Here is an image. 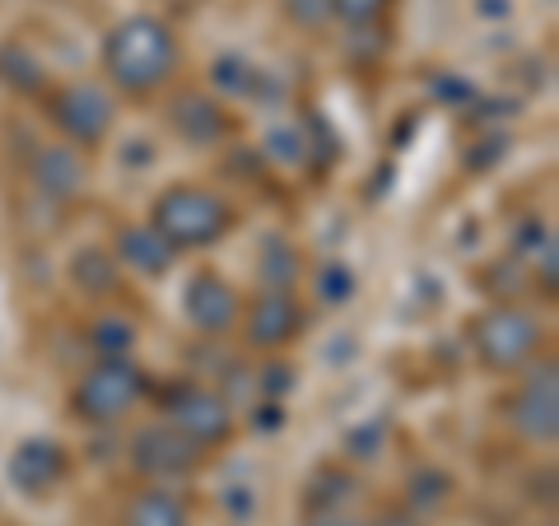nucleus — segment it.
Masks as SVG:
<instances>
[{"mask_svg": "<svg viewBox=\"0 0 559 526\" xmlns=\"http://www.w3.org/2000/svg\"><path fill=\"white\" fill-rule=\"evenodd\" d=\"M182 65V47L159 14H131L108 28L103 38V75L112 89L131 94V98H150L178 75Z\"/></svg>", "mask_w": 559, "mask_h": 526, "instance_id": "1", "label": "nucleus"}, {"mask_svg": "<svg viewBox=\"0 0 559 526\" xmlns=\"http://www.w3.org/2000/svg\"><path fill=\"white\" fill-rule=\"evenodd\" d=\"M150 224L159 229L178 252H197V248H215V242L234 229V205L210 187L197 182H178L168 187L150 210Z\"/></svg>", "mask_w": 559, "mask_h": 526, "instance_id": "2", "label": "nucleus"}, {"mask_svg": "<svg viewBox=\"0 0 559 526\" xmlns=\"http://www.w3.org/2000/svg\"><path fill=\"white\" fill-rule=\"evenodd\" d=\"M471 345H476V359L489 373H518V368H527L540 355L546 326H540L527 308L495 303L471 322Z\"/></svg>", "mask_w": 559, "mask_h": 526, "instance_id": "3", "label": "nucleus"}, {"mask_svg": "<svg viewBox=\"0 0 559 526\" xmlns=\"http://www.w3.org/2000/svg\"><path fill=\"white\" fill-rule=\"evenodd\" d=\"M150 382L145 373L127 359H98L80 373L75 392H70V410H75V419H84V425H121L140 401H145Z\"/></svg>", "mask_w": 559, "mask_h": 526, "instance_id": "4", "label": "nucleus"}, {"mask_svg": "<svg viewBox=\"0 0 559 526\" xmlns=\"http://www.w3.org/2000/svg\"><path fill=\"white\" fill-rule=\"evenodd\" d=\"M47 121L57 127L70 145L98 150L117 121V98L94 80H70L47 94Z\"/></svg>", "mask_w": 559, "mask_h": 526, "instance_id": "5", "label": "nucleus"}, {"mask_svg": "<svg viewBox=\"0 0 559 526\" xmlns=\"http://www.w3.org/2000/svg\"><path fill=\"white\" fill-rule=\"evenodd\" d=\"M503 419L509 429L532 447H555L559 438V368L555 363H532L522 373L518 392L503 401Z\"/></svg>", "mask_w": 559, "mask_h": 526, "instance_id": "6", "label": "nucleus"}, {"mask_svg": "<svg viewBox=\"0 0 559 526\" xmlns=\"http://www.w3.org/2000/svg\"><path fill=\"white\" fill-rule=\"evenodd\" d=\"M164 419L178 433H187L197 447H219L234 433V406L219 392L201 387V382H178L164 392Z\"/></svg>", "mask_w": 559, "mask_h": 526, "instance_id": "7", "label": "nucleus"}, {"mask_svg": "<svg viewBox=\"0 0 559 526\" xmlns=\"http://www.w3.org/2000/svg\"><path fill=\"white\" fill-rule=\"evenodd\" d=\"M127 457L145 480H182L191 470H201L205 447H197L187 433H178L168 419H159V425H145L131 433Z\"/></svg>", "mask_w": 559, "mask_h": 526, "instance_id": "8", "label": "nucleus"}, {"mask_svg": "<svg viewBox=\"0 0 559 526\" xmlns=\"http://www.w3.org/2000/svg\"><path fill=\"white\" fill-rule=\"evenodd\" d=\"M304 331V303L294 298V289H261L248 312H242V340L261 355L285 349Z\"/></svg>", "mask_w": 559, "mask_h": 526, "instance_id": "9", "label": "nucleus"}, {"mask_svg": "<svg viewBox=\"0 0 559 526\" xmlns=\"http://www.w3.org/2000/svg\"><path fill=\"white\" fill-rule=\"evenodd\" d=\"M168 131L187 140V145L197 150H210V145H224L234 131L229 112H224V103L205 89H173L168 94Z\"/></svg>", "mask_w": 559, "mask_h": 526, "instance_id": "10", "label": "nucleus"}, {"mask_svg": "<svg viewBox=\"0 0 559 526\" xmlns=\"http://www.w3.org/2000/svg\"><path fill=\"white\" fill-rule=\"evenodd\" d=\"M28 178L47 201L66 205V201H80L84 187H90V159H84V150L70 145V140H61V145H43L28 159Z\"/></svg>", "mask_w": 559, "mask_h": 526, "instance_id": "11", "label": "nucleus"}, {"mask_svg": "<svg viewBox=\"0 0 559 526\" xmlns=\"http://www.w3.org/2000/svg\"><path fill=\"white\" fill-rule=\"evenodd\" d=\"M187 318L201 336H229V331L238 326V318H242V298L224 275L201 271L187 285Z\"/></svg>", "mask_w": 559, "mask_h": 526, "instance_id": "12", "label": "nucleus"}, {"mask_svg": "<svg viewBox=\"0 0 559 526\" xmlns=\"http://www.w3.org/2000/svg\"><path fill=\"white\" fill-rule=\"evenodd\" d=\"M5 470H10L14 489H24V494L43 499V494H51V489L66 485L70 462H66L61 443H51V438H24V443L10 452Z\"/></svg>", "mask_w": 559, "mask_h": 526, "instance_id": "13", "label": "nucleus"}, {"mask_svg": "<svg viewBox=\"0 0 559 526\" xmlns=\"http://www.w3.org/2000/svg\"><path fill=\"white\" fill-rule=\"evenodd\" d=\"M112 256H117V266L121 271H135V275H145V279H159L173 271V261H178V248L154 229V224H121L117 238H112Z\"/></svg>", "mask_w": 559, "mask_h": 526, "instance_id": "14", "label": "nucleus"}, {"mask_svg": "<svg viewBox=\"0 0 559 526\" xmlns=\"http://www.w3.org/2000/svg\"><path fill=\"white\" fill-rule=\"evenodd\" d=\"M121 526H191V513L168 489H140L121 513Z\"/></svg>", "mask_w": 559, "mask_h": 526, "instance_id": "15", "label": "nucleus"}, {"mask_svg": "<svg viewBox=\"0 0 559 526\" xmlns=\"http://www.w3.org/2000/svg\"><path fill=\"white\" fill-rule=\"evenodd\" d=\"M355 499H359V480L349 476L345 466H322L318 476H312V485H308L304 507H308V517L312 513H345Z\"/></svg>", "mask_w": 559, "mask_h": 526, "instance_id": "16", "label": "nucleus"}, {"mask_svg": "<svg viewBox=\"0 0 559 526\" xmlns=\"http://www.w3.org/2000/svg\"><path fill=\"white\" fill-rule=\"evenodd\" d=\"M70 279H75V289H84L90 298H103V294H117L121 266H117L112 252L84 248V252H75V261H70Z\"/></svg>", "mask_w": 559, "mask_h": 526, "instance_id": "17", "label": "nucleus"}, {"mask_svg": "<svg viewBox=\"0 0 559 526\" xmlns=\"http://www.w3.org/2000/svg\"><path fill=\"white\" fill-rule=\"evenodd\" d=\"M90 345H94L98 359H127L131 345H135V322L131 318H117V312H108V318H94Z\"/></svg>", "mask_w": 559, "mask_h": 526, "instance_id": "18", "label": "nucleus"}, {"mask_svg": "<svg viewBox=\"0 0 559 526\" xmlns=\"http://www.w3.org/2000/svg\"><path fill=\"white\" fill-rule=\"evenodd\" d=\"M299 271H304V266H299V252H294L289 242L271 238V242H266V252H261V266H257L261 289H294Z\"/></svg>", "mask_w": 559, "mask_h": 526, "instance_id": "19", "label": "nucleus"}, {"mask_svg": "<svg viewBox=\"0 0 559 526\" xmlns=\"http://www.w3.org/2000/svg\"><path fill=\"white\" fill-rule=\"evenodd\" d=\"M312 289H318V298H322L326 308H341V303L355 298L359 279H355V271H349L345 261H322L318 275H312Z\"/></svg>", "mask_w": 559, "mask_h": 526, "instance_id": "20", "label": "nucleus"}, {"mask_svg": "<svg viewBox=\"0 0 559 526\" xmlns=\"http://www.w3.org/2000/svg\"><path fill=\"white\" fill-rule=\"evenodd\" d=\"M0 75H5L14 89H24V94H38L43 84H47V80H43V65L33 61L24 47H14V43L0 47Z\"/></svg>", "mask_w": 559, "mask_h": 526, "instance_id": "21", "label": "nucleus"}, {"mask_svg": "<svg viewBox=\"0 0 559 526\" xmlns=\"http://www.w3.org/2000/svg\"><path fill=\"white\" fill-rule=\"evenodd\" d=\"M210 84H215V89H229V94H257L261 75L242 57H219L215 70H210Z\"/></svg>", "mask_w": 559, "mask_h": 526, "instance_id": "22", "label": "nucleus"}, {"mask_svg": "<svg viewBox=\"0 0 559 526\" xmlns=\"http://www.w3.org/2000/svg\"><path fill=\"white\" fill-rule=\"evenodd\" d=\"M280 10H285L289 24H299L308 33L326 28L331 20H336V10H331V0H280Z\"/></svg>", "mask_w": 559, "mask_h": 526, "instance_id": "23", "label": "nucleus"}, {"mask_svg": "<svg viewBox=\"0 0 559 526\" xmlns=\"http://www.w3.org/2000/svg\"><path fill=\"white\" fill-rule=\"evenodd\" d=\"M392 0H331V10H336V20L341 24H378L382 14H388Z\"/></svg>", "mask_w": 559, "mask_h": 526, "instance_id": "24", "label": "nucleus"}, {"mask_svg": "<svg viewBox=\"0 0 559 526\" xmlns=\"http://www.w3.org/2000/svg\"><path fill=\"white\" fill-rule=\"evenodd\" d=\"M308 526H364V522L349 517V513H312Z\"/></svg>", "mask_w": 559, "mask_h": 526, "instance_id": "25", "label": "nucleus"}, {"mask_svg": "<svg viewBox=\"0 0 559 526\" xmlns=\"http://www.w3.org/2000/svg\"><path fill=\"white\" fill-rule=\"evenodd\" d=\"M373 526H419V522L411 513H388V517H378Z\"/></svg>", "mask_w": 559, "mask_h": 526, "instance_id": "26", "label": "nucleus"}]
</instances>
